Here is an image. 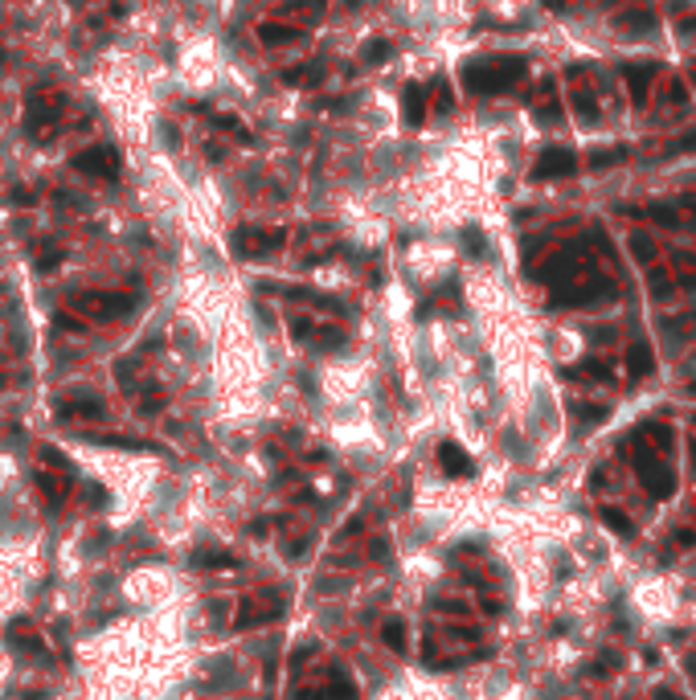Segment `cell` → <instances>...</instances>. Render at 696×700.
Wrapping results in <instances>:
<instances>
[{"label":"cell","instance_id":"cell-1","mask_svg":"<svg viewBox=\"0 0 696 700\" xmlns=\"http://www.w3.org/2000/svg\"><path fill=\"white\" fill-rule=\"evenodd\" d=\"M524 58H483V62L463 66V86L471 95H500L524 78Z\"/></svg>","mask_w":696,"mask_h":700},{"label":"cell","instance_id":"cell-2","mask_svg":"<svg viewBox=\"0 0 696 700\" xmlns=\"http://www.w3.org/2000/svg\"><path fill=\"white\" fill-rule=\"evenodd\" d=\"M62 115H66V95H62V90H33V95L25 98V115H21L25 135L37 140V144L53 140V131H58V123H62Z\"/></svg>","mask_w":696,"mask_h":700},{"label":"cell","instance_id":"cell-3","mask_svg":"<svg viewBox=\"0 0 696 700\" xmlns=\"http://www.w3.org/2000/svg\"><path fill=\"white\" fill-rule=\"evenodd\" d=\"M74 308L86 311L90 320H119L135 308L132 291H78L74 295Z\"/></svg>","mask_w":696,"mask_h":700},{"label":"cell","instance_id":"cell-4","mask_svg":"<svg viewBox=\"0 0 696 700\" xmlns=\"http://www.w3.org/2000/svg\"><path fill=\"white\" fill-rule=\"evenodd\" d=\"M74 172H83V177H95V180H119V152L111 144H95V147H86V152H78L74 156Z\"/></svg>","mask_w":696,"mask_h":700},{"label":"cell","instance_id":"cell-5","mask_svg":"<svg viewBox=\"0 0 696 700\" xmlns=\"http://www.w3.org/2000/svg\"><path fill=\"white\" fill-rule=\"evenodd\" d=\"M287 242V234L283 229H250L242 226L233 234V250L238 254H246V258H258V254H270V250H279Z\"/></svg>","mask_w":696,"mask_h":700},{"label":"cell","instance_id":"cell-6","mask_svg":"<svg viewBox=\"0 0 696 700\" xmlns=\"http://www.w3.org/2000/svg\"><path fill=\"white\" fill-rule=\"evenodd\" d=\"M574 172H578V156H574L569 147H545L541 160H537V168H532V177H537V180L574 177Z\"/></svg>","mask_w":696,"mask_h":700},{"label":"cell","instance_id":"cell-7","mask_svg":"<svg viewBox=\"0 0 696 700\" xmlns=\"http://www.w3.org/2000/svg\"><path fill=\"white\" fill-rule=\"evenodd\" d=\"M279 615H283L279 598L270 606H266L263 598H246V602L238 606V615H233V627H258V622H270V619H279Z\"/></svg>","mask_w":696,"mask_h":700},{"label":"cell","instance_id":"cell-8","mask_svg":"<svg viewBox=\"0 0 696 700\" xmlns=\"http://www.w3.org/2000/svg\"><path fill=\"white\" fill-rule=\"evenodd\" d=\"M62 418H102V397H95V393H86V390H74L62 397V409H58Z\"/></svg>","mask_w":696,"mask_h":700},{"label":"cell","instance_id":"cell-9","mask_svg":"<svg viewBox=\"0 0 696 700\" xmlns=\"http://www.w3.org/2000/svg\"><path fill=\"white\" fill-rule=\"evenodd\" d=\"M426 103H431V95H426L418 82H410V86H406V95H401L406 123H410V127H422V119H426Z\"/></svg>","mask_w":696,"mask_h":700},{"label":"cell","instance_id":"cell-10","mask_svg":"<svg viewBox=\"0 0 696 700\" xmlns=\"http://www.w3.org/2000/svg\"><path fill=\"white\" fill-rule=\"evenodd\" d=\"M299 37H303L299 25H279V21H263V25H258V41H263V46H291Z\"/></svg>","mask_w":696,"mask_h":700},{"label":"cell","instance_id":"cell-11","mask_svg":"<svg viewBox=\"0 0 696 700\" xmlns=\"http://www.w3.org/2000/svg\"><path fill=\"white\" fill-rule=\"evenodd\" d=\"M283 82H287V86H307V90H312V86L324 82V66H320V62L291 66V70H283Z\"/></svg>","mask_w":696,"mask_h":700},{"label":"cell","instance_id":"cell-12","mask_svg":"<svg viewBox=\"0 0 696 700\" xmlns=\"http://www.w3.org/2000/svg\"><path fill=\"white\" fill-rule=\"evenodd\" d=\"M623 78H627V86H631V98L635 103H647V86H651V66H627L623 70Z\"/></svg>","mask_w":696,"mask_h":700},{"label":"cell","instance_id":"cell-13","mask_svg":"<svg viewBox=\"0 0 696 700\" xmlns=\"http://www.w3.org/2000/svg\"><path fill=\"white\" fill-rule=\"evenodd\" d=\"M438 459H443V467H447L450 475H467L471 471V459L455 446V442H443V451H438Z\"/></svg>","mask_w":696,"mask_h":700},{"label":"cell","instance_id":"cell-14","mask_svg":"<svg viewBox=\"0 0 696 700\" xmlns=\"http://www.w3.org/2000/svg\"><path fill=\"white\" fill-rule=\"evenodd\" d=\"M62 262V246H53V242H46L41 250H37V271H53Z\"/></svg>","mask_w":696,"mask_h":700},{"label":"cell","instance_id":"cell-15","mask_svg":"<svg viewBox=\"0 0 696 700\" xmlns=\"http://www.w3.org/2000/svg\"><path fill=\"white\" fill-rule=\"evenodd\" d=\"M574 111L581 119H598V103L590 98V90H574Z\"/></svg>","mask_w":696,"mask_h":700},{"label":"cell","instance_id":"cell-16","mask_svg":"<svg viewBox=\"0 0 696 700\" xmlns=\"http://www.w3.org/2000/svg\"><path fill=\"white\" fill-rule=\"evenodd\" d=\"M291 13H295L299 21H312V16L324 13V0H291Z\"/></svg>","mask_w":696,"mask_h":700},{"label":"cell","instance_id":"cell-17","mask_svg":"<svg viewBox=\"0 0 696 700\" xmlns=\"http://www.w3.org/2000/svg\"><path fill=\"white\" fill-rule=\"evenodd\" d=\"M213 123L221 131H230V135H238V140H246V144H250V131L242 127V119H233V115H213Z\"/></svg>","mask_w":696,"mask_h":700},{"label":"cell","instance_id":"cell-18","mask_svg":"<svg viewBox=\"0 0 696 700\" xmlns=\"http://www.w3.org/2000/svg\"><path fill=\"white\" fill-rule=\"evenodd\" d=\"M389 49H394L389 41H369V46H365V62L369 66H381L385 58H389Z\"/></svg>","mask_w":696,"mask_h":700},{"label":"cell","instance_id":"cell-19","mask_svg":"<svg viewBox=\"0 0 696 700\" xmlns=\"http://www.w3.org/2000/svg\"><path fill=\"white\" fill-rule=\"evenodd\" d=\"M385 643H389L394 652H401V647H406V627L389 619V622H385Z\"/></svg>","mask_w":696,"mask_h":700},{"label":"cell","instance_id":"cell-20","mask_svg":"<svg viewBox=\"0 0 696 700\" xmlns=\"http://www.w3.org/2000/svg\"><path fill=\"white\" fill-rule=\"evenodd\" d=\"M37 484L46 488V496H50V500H62V496H66V488H70V484H58V479H50V471H37Z\"/></svg>","mask_w":696,"mask_h":700},{"label":"cell","instance_id":"cell-21","mask_svg":"<svg viewBox=\"0 0 696 700\" xmlns=\"http://www.w3.org/2000/svg\"><path fill=\"white\" fill-rule=\"evenodd\" d=\"M197 565H221V570H230V565H238V557L233 553H197Z\"/></svg>","mask_w":696,"mask_h":700},{"label":"cell","instance_id":"cell-22","mask_svg":"<svg viewBox=\"0 0 696 700\" xmlns=\"http://www.w3.org/2000/svg\"><path fill=\"white\" fill-rule=\"evenodd\" d=\"M651 369V352L647 348H631V373H647Z\"/></svg>","mask_w":696,"mask_h":700},{"label":"cell","instance_id":"cell-23","mask_svg":"<svg viewBox=\"0 0 696 700\" xmlns=\"http://www.w3.org/2000/svg\"><path fill=\"white\" fill-rule=\"evenodd\" d=\"M627 156V147H611V152H594V168H606V164H618Z\"/></svg>","mask_w":696,"mask_h":700},{"label":"cell","instance_id":"cell-24","mask_svg":"<svg viewBox=\"0 0 696 700\" xmlns=\"http://www.w3.org/2000/svg\"><path fill=\"white\" fill-rule=\"evenodd\" d=\"M434 107H438V111H450V107H455V98H450V90L443 86V82L434 86Z\"/></svg>","mask_w":696,"mask_h":700},{"label":"cell","instance_id":"cell-25","mask_svg":"<svg viewBox=\"0 0 696 700\" xmlns=\"http://www.w3.org/2000/svg\"><path fill=\"white\" fill-rule=\"evenodd\" d=\"M602 521H606V524H614V528H618V533H631L627 516H623V512H614V508H606V512H602Z\"/></svg>","mask_w":696,"mask_h":700},{"label":"cell","instance_id":"cell-26","mask_svg":"<svg viewBox=\"0 0 696 700\" xmlns=\"http://www.w3.org/2000/svg\"><path fill=\"white\" fill-rule=\"evenodd\" d=\"M676 152H696V131L680 135V140H676Z\"/></svg>","mask_w":696,"mask_h":700},{"label":"cell","instance_id":"cell-27","mask_svg":"<svg viewBox=\"0 0 696 700\" xmlns=\"http://www.w3.org/2000/svg\"><path fill=\"white\" fill-rule=\"evenodd\" d=\"M676 700H680V696H676Z\"/></svg>","mask_w":696,"mask_h":700}]
</instances>
